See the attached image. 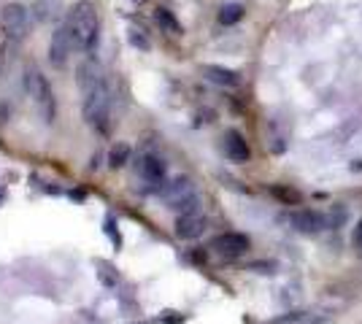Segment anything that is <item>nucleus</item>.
I'll list each match as a JSON object with an SVG mask.
<instances>
[{"label":"nucleus","mask_w":362,"mask_h":324,"mask_svg":"<svg viewBox=\"0 0 362 324\" xmlns=\"http://www.w3.org/2000/svg\"><path fill=\"white\" fill-rule=\"evenodd\" d=\"M206 227H209V222H206L203 211H187V214L176 216L173 232H176V238H181V241H195V238H200L206 232Z\"/></svg>","instance_id":"nucleus-8"},{"label":"nucleus","mask_w":362,"mask_h":324,"mask_svg":"<svg viewBox=\"0 0 362 324\" xmlns=\"http://www.w3.org/2000/svg\"><path fill=\"white\" fill-rule=\"evenodd\" d=\"M136 168H138V176L151 186V189H163V184L168 181V162L163 160L160 155H154V152H141L136 160Z\"/></svg>","instance_id":"nucleus-5"},{"label":"nucleus","mask_w":362,"mask_h":324,"mask_svg":"<svg viewBox=\"0 0 362 324\" xmlns=\"http://www.w3.org/2000/svg\"><path fill=\"white\" fill-rule=\"evenodd\" d=\"M130 44H133V47H138V49H149L151 47L149 38H146V35H141V30H130Z\"/></svg>","instance_id":"nucleus-16"},{"label":"nucleus","mask_w":362,"mask_h":324,"mask_svg":"<svg viewBox=\"0 0 362 324\" xmlns=\"http://www.w3.org/2000/svg\"><path fill=\"white\" fill-rule=\"evenodd\" d=\"M76 54H92L100 41V14L92 0H78L65 16Z\"/></svg>","instance_id":"nucleus-1"},{"label":"nucleus","mask_w":362,"mask_h":324,"mask_svg":"<svg viewBox=\"0 0 362 324\" xmlns=\"http://www.w3.org/2000/svg\"><path fill=\"white\" fill-rule=\"evenodd\" d=\"M25 92L33 100V106L38 111V116L44 119V124L57 122V95L52 90L49 78L44 76V71L33 62L25 68Z\"/></svg>","instance_id":"nucleus-3"},{"label":"nucleus","mask_w":362,"mask_h":324,"mask_svg":"<svg viewBox=\"0 0 362 324\" xmlns=\"http://www.w3.org/2000/svg\"><path fill=\"white\" fill-rule=\"evenodd\" d=\"M243 16H246V8H243L241 3H227V6H222V8H219L216 19H219V25L233 28V25H238V22H241Z\"/></svg>","instance_id":"nucleus-14"},{"label":"nucleus","mask_w":362,"mask_h":324,"mask_svg":"<svg viewBox=\"0 0 362 324\" xmlns=\"http://www.w3.org/2000/svg\"><path fill=\"white\" fill-rule=\"evenodd\" d=\"M268 149H271L273 155H284L287 152V133L281 130V124L271 119L268 122Z\"/></svg>","instance_id":"nucleus-13"},{"label":"nucleus","mask_w":362,"mask_h":324,"mask_svg":"<svg viewBox=\"0 0 362 324\" xmlns=\"http://www.w3.org/2000/svg\"><path fill=\"white\" fill-rule=\"evenodd\" d=\"M0 28L8 44H22L30 35V11L22 3H8L0 8Z\"/></svg>","instance_id":"nucleus-4"},{"label":"nucleus","mask_w":362,"mask_h":324,"mask_svg":"<svg viewBox=\"0 0 362 324\" xmlns=\"http://www.w3.org/2000/svg\"><path fill=\"white\" fill-rule=\"evenodd\" d=\"M222 149H225L227 160L235 162V165H243V162L252 160V149H249V143L238 130H227L225 138H222Z\"/></svg>","instance_id":"nucleus-10"},{"label":"nucleus","mask_w":362,"mask_h":324,"mask_svg":"<svg viewBox=\"0 0 362 324\" xmlns=\"http://www.w3.org/2000/svg\"><path fill=\"white\" fill-rule=\"evenodd\" d=\"M127 160H130V146H127V143H117L114 152H111V157H108V165H111L114 170H119L127 165Z\"/></svg>","instance_id":"nucleus-15"},{"label":"nucleus","mask_w":362,"mask_h":324,"mask_svg":"<svg viewBox=\"0 0 362 324\" xmlns=\"http://www.w3.org/2000/svg\"><path fill=\"white\" fill-rule=\"evenodd\" d=\"M211 248L225 260H238L249 251V238L241 232H222L211 241Z\"/></svg>","instance_id":"nucleus-7"},{"label":"nucleus","mask_w":362,"mask_h":324,"mask_svg":"<svg viewBox=\"0 0 362 324\" xmlns=\"http://www.w3.org/2000/svg\"><path fill=\"white\" fill-rule=\"evenodd\" d=\"M276 195H279V198H284V200H292V203L300 200V195H298V192H287V189H276Z\"/></svg>","instance_id":"nucleus-17"},{"label":"nucleus","mask_w":362,"mask_h":324,"mask_svg":"<svg viewBox=\"0 0 362 324\" xmlns=\"http://www.w3.org/2000/svg\"><path fill=\"white\" fill-rule=\"evenodd\" d=\"M289 224L303 235H319V232L327 227V216L311 211V208H298L289 216Z\"/></svg>","instance_id":"nucleus-9"},{"label":"nucleus","mask_w":362,"mask_h":324,"mask_svg":"<svg viewBox=\"0 0 362 324\" xmlns=\"http://www.w3.org/2000/svg\"><path fill=\"white\" fill-rule=\"evenodd\" d=\"M354 246H357V251H362V219L360 224L354 227Z\"/></svg>","instance_id":"nucleus-18"},{"label":"nucleus","mask_w":362,"mask_h":324,"mask_svg":"<svg viewBox=\"0 0 362 324\" xmlns=\"http://www.w3.org/2000/svg\"><path fill=\"white\" fill-rule=\"evenodd\" d=\"M200 73H203L206 81H211L216 87H225V90H235L241 84V76L235 71H230V68H222V65H203Z\"/></svg>","instance_id":"nucleus-11"},{"label":"nucleus","mask_w":362,"mask_h":324,"mask_svg":"<svg viewBox=\"0 0 362 324\" xmlns=\"http://www.w3.org/2000/svg\"><path fill=\"white\" fill-rule=\"evenodd\" d=\"M154 22L160 25V30L168 32V35H173V38H179L184 35V28H181V22L173 16V11H168V8H157L154 11Z\"/></svg>","instance_id":"nucleus-12"},{"label":"nucleus","mask_w":362,"mask_h":324,"mask_svg":"<svg viewBox=\"0 0 362 324\" xmlns=\"http://www.w3.org/2000/svg\"><path fill=\"white\" fill-rule=\"evenodd\" d=\"M351 170H362V162H360V160H357V162L351 165Z\"/></svg>","instance_id":"nucleus-19"},{"label":"nucleus","mask_w":362,"mask_h":324,"mask_svg":"<svg viewBox=\"0 0 362 324\" xmlns=\"http://www.w3.org/2000/svg\"><path fill=\"white\" fill-rule=\"evenodd\" d=\"M111 108H114V92H111V84H108L106 73L100 78H95L90 87L81 90V114H84V122L90 124L95 133L108 136L111 133Z\"/></svg>","instance_id":"nucleus-2"},{"label":"nucleus","mask_w":362,"mask_h":324,"mask_svg":"<svg viewBox=\"0 0 362 324\" xmlns=\"http://www.w3.org/2000/svg\"><path fill=\"white\" fill-rule=\"evenodd\" d=\"M74 54H76V52H74V44H71V32H68V25L62 22V25H57V28H54L52 38H49L46 57H49V62H52V68L62 71Z\"/></svg>","instance_id":"nucleus-6"}]
</instances>
